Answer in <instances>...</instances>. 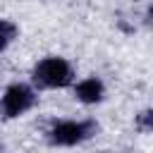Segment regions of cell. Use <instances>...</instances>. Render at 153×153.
<instances>
[{"label":"cell","mask_w":153,"mask_h":153,"mask_svg":"<svg viewBox=\"0 0 153 153\" xmlns=\"http://www.w3.org/2000/svg\"><path fill=\"white\" fill-rule=\"evenodd\" d=\"M74 84V67L60 55L41 57L31 69V86L38 91L45 88H67Z\"/></svg>","instance_id":"cell-1"},{"label":"cell","mask_w":153,"mask_h":153,"mask_svg":"<svg viewBox=\"0 0 153 153\" xmlns=\"http://www.w3.org/2000/svg\"><path fill=\"white\" fill-rule=\"evenodd\" d=\"M100 124L96 120H60L55 122L45 139L50 146H57V148H69V146H79L88 139H93L98 134Z\"/></svg>","instance_id":"cell-2"},{"label":"cell","mask_w":153,"mask_h":153,"mask_svg":"<svg viewBox=\"0 0 153 153\" xmlns=\"http://www.w3.org/2000/svg\"><path fill=\"white\" fill-rule=\"evenodd\" d=\"M38 103V93L31 84L24 81H14L5 88V93L0 96V117L2 120H17L24 112H29L33 105Z\"/></svg>","instance_id":"cell-3"},{"label":"cell","mask_w":153,"mask_h":153,"mask_svg":"<svg viewBox=\"0 0 153 153\" xmlns=\"http://www.w3.org/2000/svg\"><path fill=\"white\" fill-rule=\"evenodd\" d=\"M74 98L84 105H96L105 98V84L100 76L91 74V76H84L81 81L74 84Z\"/></svg>","instance_id":"cell-4"},{"label":"cell","mask_w":153,"mask_h":153,"mask_svg":"<svg viewBox=\"0 0 153 153\" xmlns=\"http://www.w3.org/2000/svg\"><path fill=\"white\" fill-rule=\"evenodd\" d=\"M17 36H19V26L12 19H0V53H5Z\"/></svg>","instance_id":"cell-5"},{"label":"cell","mask_w":153,"mask_h":153,"mask_svg":"<svg viewBox=\"0 0 153 153\" xmlns=\"http://www.w3.org/2000/svg\"><path fill=\"white\" fill-rule=\"evenodd\" d=\"M134 127H136L141 134H151V131H153V110H151V108L141 110V112L136 115V120H134Z\"/></svg>","instance_id":"cell-6"},{"label":"cell","mask_w":153,"mask_h":153,"mask_svg":"<svg viewBox=\"0 0 153 153\" xmlns=\"http://www.w3.org/2000/svg\"><path fill=\"white\" fill-rule=\"evenodd\" d=\"M0 153H2V151H0Z\"/></svg>","instance_id":"cell-7"}]
</instances>
